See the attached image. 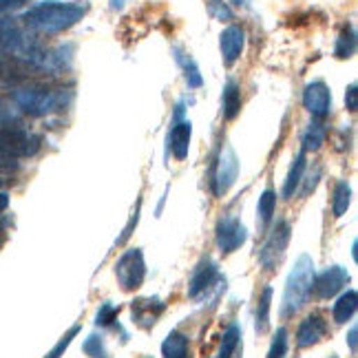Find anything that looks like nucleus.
<instances>
[{
    "label": "nucleus",
    "instance_id": "nucleus-15",
    "mask_svg": "<svg viewBox=\"0 0 358 358\" xmlns=\"http://www.w3.org/2000/svg\"><path fill=\"white\" fill-rule=\"evenodd\" d=\"M190 137H192V124H190V120H175L173 129L169 133V146L173 150L175 159H186L188 157Z\"/></svg>",
    "mask_w": 358,
    "mask_h": 358
},
{
    "label": "nucleus",
    "instance_id": "nucleus-40",
    "mask_svg": "<svg viewBox=\"0 0 358 358\" xmlns=\"http://www.w3.org/2000/svg\"><path fill=\"white\" fill-rule=\"evenodd\" d=\"M329 358H336V356H329Z\"/></svg>",
    "mask_w": 358,
    "mask_h": 358
},
{
    "label": "nucleus",
    "instance_id": "nucleus-28",
    "mask_svg": "<svg viewBox=\"0 0 358 358\" xmlns=\"http://www.w3.org/2000/svg\"><path fill=\"white\" fill-rule=\"evenodd\" d=\"M82 350H85V354L89 358H108V350H106V343L102 336L98 334H91L87 341H85V345H82Z\"/></svg>",
    "mask_w": 358,
    "mask_h": 358
},
{
    "label": "nucleus",
    "instance_id": "nucleus-9",
    "mask_svg": "<svg viewBox=\"0 0 358 358\" xmlns=\"http://www.w3.org/2000/svg\"><path fill=\"white\" fill-rule=\"evenodd\" d=\"M303 106L316 120H325L329 115V111H332V93H329L325 82L321 80L310 82L306 91H303Z\"/></svg>",
    "mask_w": 358,
    "mask_h": 358
},
{
    "label": "nucleus",
    "instance_id": "nucleus-18",
    "mask_svg": "<svg viewBox=\"0 0 358 358\" xmlns=\"http://www.w3.org/2000/svg\"><path fill=\"white\" fill-rule=\"evenodd\" d=\"M175 51V60H177V64L184 69V78H186V82H188V87L190 89H199L201 85H203V78H201V73H199V66H197V62L192 60L188 53H184L182 49H173Z\"/></svg>",
    "mask_w": 358,
    "mask_h": 358
},
{
    "label": "nucleus",
    "instance_id": "nucleus-12",
    "mask_svg": "<svg viewBox=\"0 0 358 358\" xmlns=\"http://www.w3.org/2000/svg\"><path fill=\"white\" fill-rule=\"evenodd\" d=\"M166 310V303L162 299H137L133 306H131V314H133V323L140 325L144 329L153 327L157 323V319Z\"/></svg>",
    "mask_w": 358,
    "mask_h": 358
},
{
    "label": "nucleus",
    "instance_id": "nucleus-4",
    "mask_svg": "<svg viewBox=\"0 0 358 358\" xmlns=\"http://www.w3.org/2000/svg\"><path fill=\"white\" fill-rule=\"evenodd\" d=\"M40 150V137L11 122H0V157L20 159Z\"/></svg>",
    "mask_w": 358,
    "mask_h": 358
},
{
    "label": "nucleus",
    "instance_id": "nucleus-13",
    "mask_svg": "<svg viewBox=\"0 0 358 358\" xmlns=\"http://www.w3.org/2000/svg\"><path fill=\"white\" fill-rule=\"evenodd\" d=\"M327 332V323L323 321L321 314H310L301 321L296 332V345L299 348H312L316 345Z\"/></svg>",
    "mask_w": 358,
    "mask_h": 358
},
{
    "label": "nucleus",
    "instance_id": "nucleus-8",
    "mask_svg": "<svg viewBox=\"0 0 358 358\" xmlns=\"http://www.w3.org/2000/svg\"><path fill=\"white\" fill-rule=\"evenodd\" d=\"M215 239H217L219 250L230 255V252H235L237 248H241L245 243L248 230L237 217H224V219H219V224H217Z\"/></svg>",
    "mask_w": 358,
    "mask_h": 358
},
{
    "label": "nucleus",
    "instance_id": "nucleus-16",
    "mask_svg": "<svg viewBox=\"0 0 358 358\" xmlns=\"http://www.w3.org/2000/svg\"><path fill=\"white\" fill-rule=\"evenodd\" d=\"M241 111V89L235 80H228L226 87H224V93H222V113H224V120L232 122Z\"/></svg>",
    "mask_w": 358,
    "mask_h": 358
},
{
    "label": "nucleus",
    "instance_id": "nucleus-27",
    "mask_svg": "<svg viewBox=\"0 0 358 358\" xmlns=\"http://www.w3.org/2000/svg\"><path fill=\"white\" fill-rule=\"evenodd\" d=\"M274 210H277V192L272 188L264 190L259 197V206H257V213H259V219L261 224H270V219L274 217Z\"/></svg>",
    "mask_w": 358,
    "mask_h": 358
},
{
    "label": "nucleus",
    "instance_id": "nucleus-3",
    "mask_svg": "<svg viewBox=\"0 0 358 358\" xmlns=\"http://www.w3.org/2000/svg\"><path fill=\"white\" fill-rule=\"evenodd\" d=\"M71 100V93L60 89H47V87H27L13 93V102L22 113L31 117H45L62 108Z\"/></svg>",
    "mask_w": 358,
    "mask_h": 358
},
{
    "label": "nucleus",
    "instance_id": "nucleus-24",
    "mask_svg": "<svg viewBox=\"0 0 358 358\" xmlns=\"http://www.w3.org/2000/svg\"><path fill=\"white\" fill-rule=\"evenodd\" d=\"M20 31L18 24L13 22V18H0V51L5 49H13L16 45H20Z\"/></svg>",
    "mask_w": 358,
    "mask_h": 358
},
{
    "label": "nucleus",
    "instance_id": "nucleus-26",
    "mask_svg": "<svg viewBox=\"0 0 358 358\" xmlns=\"http://www.w3.org/2000/svg\"><path fill=\"white\" fill-rule=\"evenodd\" d=\"M356 51V31L354 27H345V29L341 31L338 40H336V47H334V56L345 60V58H352Z\"/></svg>",
    "mask_w": 358,
    "mask_h": 358
},
{
    "label": "nucleus",
    "instance_id": "nucleus-31",
    "mask_svg": "<svg viewBox=\"0 0 358 358\" xmlns=\"http://www.w3.org/2000/svg\"><path fill=\"white\" fill-rule=\"evenodd\" d=\"M206 5H208V11L213 13V16H215L217 20L228 22V20L235 18V13H232V9L224 3V0H208Z\"/></svg>",
    "mask_w": 358,
    "mask_h": 358
},
{
    "label": "nucleus",
    "instance_id": "nucleus-36",
    "mask_svg": "<svg viewBox=\"0 0 358 358\" xmlns=\"http://www.w3.org/2000/svg\"><path fill=\"white\" fill-rule=\"evenodd\" d=\"M356 336H358V327L354 325L352 329H350V336H348V343H350V350H352V354H356Z\"/></svg>",
    "mask_w": 358,
    "mask_h": 358
},
{
    "label": "nucleus",
    "instance_id": "nucleus-11",
    "mask_svg": "<svg viewBox=\"0 0 358 358\" xmlns=\"http://www.w3.org/2000/svg\"><path fill=\"white\" fill-rule=\"evenodd\" d=\"M348 281H350V272L341 266H332V268H327L321 277L314 279V290L321 299H332L345 287Z\"/></svg>",
    "mask_w": 358,
    "mask_h": 358
},
{
    "label": "nucleus",
    "instance_id": "nucleus-33",
    "mask_svg": "<svg viewBox=\"0 0 358 358\" xmlns=\"http://www.w3.org/2000/svg\"><path fill=\"white\" fill-rule=\"evenodd\" d=\"M140 210H142V199L140 201H137V206H135V213L131 215V222L127 224V228H124V232H122V237L115 241L117 245H124V243H127L129 241V237L133 235V228L137 226V222H140Z\"/></svg>",
    "mask_w": 358,
    "mask_h": 358
},
{
    "label": "nucleus",
    "instance_id": "nucleus-34",
    "mask_svg": "<svg viewBox=\"0 0 358 358\" xmlns=\"http://www.w3.org/2000/svg\"><path fill=\"white\" fill-rule=\"evenodd\" d=\"M345 104H348V111L350 113H356L358 108V91H356V85H350L348 91H345Z\"/></svg>",
    "mask_w": 358,
    "mask_h": 358
},
{
    "label": "nucleus",
    "instance_id": "nucleus-2",
    "mask_svg": "<svg viewBox=\"0 0 358 358\" xmlns=\"http://www.w3.org/2000/svg\"><path fill=\"white\" fill-rule=\"evenodd\" d=\"M314 261L308 255H301L285 281L283 301H281V319H290L306 303L310 301L314 292Z\"/></svg>",
    "mask_w": 358,
    "mask_h": 358
},
{
    "label": "nucleus",
    "instance_id": "nucleus-22",
    "mask_svg": "<svg viewBox=\"0 0 358 358\" xmlns=\"http://www.w3.org/2000/svg\"><path fill=\"white\" fill-rule=\"evenodd\" d=\"M325 137H327V129H325L323 120L312 122L308 127V131L303 133V150H306V153H310V150L312 153L314 150H319L325 142Z\"/></svg>",
    "mask_w": 358,
    "mask_h": 358
},
{
    "label": "nucleus",
    "instance_id": "nucleus-38",
    "mask_svg": "<svg viewBox=\"0 0 358 358\" xmlns=\"http://www.w3.org/2000/svg\"><path fill=\"white\" fill-rule=\"evenodd\" d=\"M124 5H127V0H111V9L113 11H122Z\"/></svg>",
    "mask_w": 358,
    "mask_h": 358
},
{
    "label": "nucleus",
    "instance_id": "nucleus-35",
    "mask_svg": "<svg viewBox=\"0 0 358 358\" xmlns=\"http://www.w3.org/2000/svg\"><path fill=\"white\" fill-rule=\"evenodd\" d=\"M24 3H29V0H0V13H7V11H13L22 7Z\"/></svg>",
    "mask_w": 358,
    "mask_h": 358
},
{
    "label": "nucleus",
    "instance_id": "nucleus-39",
    "mask_svg": "<svg viewBox=\"0 0 358 358\" xmlns=\"http://www.w3.org/2000/svg\"><path fill=\"white\" fill-rule=\"evenodd\" d=\"M230 3H232V5H239V7H241V5H245V3H248V0H230Z\"/></svg>",
    "mask_w": 358,
    "mask_h": 358
},
{
    "label": "nucleus",
    "instance_id": "nucleus-21",
    "mask_svg": "<svg viewBox=\"0 0 358 358\" xmlns=\"http://www.w3.org/2000/svg\"><path fill=\"white\" fill-rule=\"evenodd\" d=\"M239 343H241L239 325H230L224 332L222 348H219V352H217V358H241L239 356Z\"/></svg>",
    "mask_w": 358,
    "mask_h": 358
},
{
    "label": "nucleus",
    "instance_id": "nucleus-1",
    "mask_svg": "<svg viewBox=\"0 0 358 358\" xmlns=\"http://www.w3.org/2000/svg\"><path fill=\"white\" fill-rule=\"evenodd\" d=\"M87 13V5L82 3H62V0H45L24 11V24L40 34H60L71 29Z\"/></svg>",
    "mask_w": 358,
    "mask_h": 358
},
{
    "label": "nucleus",
    "instance_id": "nucleus-20",
    "mask_svg": "<svg viewBox=\"0 0 358 358\" xmlns=\"http://www.w3.org/2000/svg\"><path fill=\"white\" fill-rule=\"evenodd\" d=\"M358 308V296L356 290H348L345 294H341V299L334 303V321L336 323H348L352 316L356 314Z\"/></svg>",
    "mask_w": 358,
    "mask_h": 358
},
{
    "label": "nucleus",
    "instance_id": "nucleus-41",
    "mask_svg": "<svg viewBox=\"0 0 358 358\" xmlns=\"http://www.w3.org/2000/svg\"><path fill=\"white\" fill-rule=\"evenodd\" d=\"M146 358H150V356H146Z\"/></svg>",
    "mask_w": 358,
    "mask_h": 358
},
{
    "label": "nucleus",
    "instance_id": "nucleus-5",
    "mask_svg": "<svg viewBox=\"0 0 358 358\" xmlns=\"http://www.w3.org/2000/svg\"><path fill=\"white\" fill-rule=\"evenodd\" d=\"M115 277L124 292H133L137 287H142L146 279V264H144V255L140 248H131V250H127L117 259Z\"/></svg>",
    "mask_w": 358,
    "mask_h": 358
},
{
    "label": "nucleus",
    "instance_id": "nucleus-37",
    "mask_svg": "<svg viewBox=\"0 0 358 358\" xmlns=\"http://www.w3.org/2000/svg\"><path fill=\"white\" fill-rule=\"evenodd\" d=\"M7 206H9V195H7V192L0 190V213H5V210H7Z\"/></svg>",
    "mask_w": 358,
    "mask_h": 358
},
{
    "label": "nucleus",
    "instance_id": "nucleus-30",
    "mask_svg": "<svg viewBox=\"0 0 358 358\" xmlns=\"http://www.w3.org/2000/svg\"><path fill=\"white\" fill-rule=\"evenodd\" d=\"M117 314H120V306H115V303H102L98 316H95V325H100V327L113 325L117 321Z\"/></svg>",
    "mask_w": 358,
    "mask_h": 358
},
{
    "label": "nucleus",
    "instance_id": "nucleus-10",
    "mask_svg": "<svg viewBox=\"0 0 358 358\" xmlns=\"http://www.w3.org/2000/svg\"><path fill=\"white\" fill-rule=\"evenodd\" d=\"M245 47V31L239 24H230L219 36V49H222V60L226 66H232L243 53Z\"/></svg>",
    "mask_w": 358,
    "mask_h": 358
},
{
    "label": "nucleus",
    "instance_id": "nucleus-23",
    "mask_svg": "<svg viewBox=\"0 0 358 358\" xmlns=\"http://www.w3.org/2000/svg\"><path fill=\"white\" fill-rule=\"evenodd\" d=\"M270 303H272V287L268 285L259 296V306H257V321L255 329L257 334H266L270 327Z\"/></svg>",
    "mask_w": 358,
    "mask_h": 358
},
{
    "label": "nucleus",
    "instance_id": "nucleus-19",
    "mask_svg": "<svg viewBox=\"0 0 358 358\" xmlns=\"http://www.w3.org/2000/svg\"><path fill=\"white\" fill-rule=\"evenodd\" d=\"M162 356L164 358H186L188 356V336L173 329L162 343Z\"/></svg>",
    "mask_w": 358,
    "mask_h": 358
},
{
    "label": "nucleus",
    "instance_id": "nucleus-14",
    "mask_svg": "<svg viewBox=\"0 0 358 358\" xmlns=\"http://www.w3.org/2000/svg\"><path fill=\"white\" fill-rule=\"evenodd\" d=\"M217 277H219L217 266L213 264L210 259H203L201 264L192 270V277H190V283H188V296L197 299L206 290H210V285L215 283Z\"/></svg>",
    "mask_w": 358,
    "mask_h": 358
},
{
    "label": "nucleus",
    "instance_id": "nucleus-32",
    "mask_svg": "<svg viewBox=\"0 0 358 358\" xmlns=\"http://www.w3.org/2000/svg\"><path fill=\"white\" fill-rule=\"evenodd\" d=\"M78 334H80V327H78V325H73L71 329H69V334H64V336H62V341L58 343V345L49 352V356H47V358H60V356L66 352V348L71 345V341H73Z\"/></svg>",
    "mask_w": 358,
    "mask_h": 358
},
{
    "label": "nucleus",
    "instance_id": "nucleus-25",
    "mask_svg": "<svg viewBox=\"0 0 358 358\" xmlns=\"http://www.w3.org/2000/svg\"><path fill=\"white\" fill-rule=\"evenodd\" d=\"M352 203V188L348 182H338L334 186V197H332V213L334 217H343L348 213Z\"/></svg>",
    "mask_w": 358,
    "mask_h": 358
},
{
    "label": "nucleus",
    "instance_id": "nucleus-29",
    "mask_svg": "<svg viewBox=\"0 0 358 358\" xmlns=\"http://www.w3.org/2000/svg\"><path fill=\"white\" fill-rule=\"evenodd\" d=\"M285 354H287V329L279 327L277 334L272 338V345H270L266 358H285Z\"/></svg>",
    "mask_w": 358,
    "mask_h": 358
},
{
    "label": "nucleus",
    "instance_id": "nucleus-6",
    "mask_svg": "<svg viewBox=\"0 0 358 358\" xmlns=\"http://www.w3.org/2000/svg\"><path fill=\"white\" fill-rule=\"evenodd\" d=\"M237 175H239V159H237L235 148L224 144L222 150H219L215 175H213V192H215V197H224L226 192L232 188V184L237 182Z\"/></svg>",
    "mask_w": 358,
    "mask_h": 358
},
{
    "label": "nucleus",
    "instance_id": "nucleus-7",
    "mask_svg": "<svg viewBox=\"0 0 358 358\" xmlns=\"http://www.w3.org/2000/svg\"><path fill=\"white\" fill-rule=\"evenodd\" d=\"M290 232L292 230H290V224L287 222H279L277 226H274V230L270 232L268 241L264 243V248H261V252H259V264L266 270H274L279 261L283 259L285 248H287V243H290Z\"/></svg>",
    "mask_w": 358,
    "mask_h": 358
},
{
    "label": "nucleus",
    "instance_id": "nucleus-17",
    "mask_svg": "<svg viewBox=\"0 0 358 358\" xmlns=\"http://www.w3.org/2000/svg\"><path fill=\"white\" fill-rule=\"evenodd\" d=\"M306 155H308L306 150H301V153L294 157V164H292L290 173H287L285 186H283V197H285V199L294 197V192L299 190V186H301V182H303V173H306V166H308Z\"/></svg>",
    "mask_w": 358,
    "mask_h": 358
}]
</instances>
